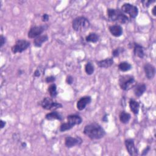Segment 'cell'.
<instances>
[{"mask_svg":"<svg viewBox=\"0 0 156 156\" xmlns=\"http://www.w3.org/2000/svg\"><path fill=\"white\" fill-rule=\"evenodd\" d=\"M83 133L91 140H98L104 136L105 132L99 124L93 122L85 126Z\"/></svg>","mask_w":156,"mask_h":156,"instance_id":"6da1fadb","label":"cell"},{"mask_svg":"<svg viewBox=\"0 0 156 156\" xmlns=\"http://www.w3.org/2000/svg\"><path fill=\"white\" fill-rule=\"evenodd\" d=\"M107 16L112 21H118L122 24H126L129 22L128 17L119 9H108Z\"/></svg>","mask_w":156,"mask_h":156,"instance_id":"7a4b0ae2","label":"cell"},{"mask_svg":"<svg viewBox=\"0 0 156 156\" xmlns=\"http://www.w3.org/2000/svg\"><path fill=\"white\" fill-rule=\"evenodd\" d=\"M90 26L88 20L84 16H78L74 18L72 22V27L75 31L83 32L87 30Z\"/></svg>","mask_w":156,"mask_h":156,"instance_id":"3957f363","label":"cell"},{"mask_svg":"<svg viewBox=\"0 0 156 156\" xmlns=\"http://www.w3.org/2000/svg\"><path fill=\"white\" fill-rule=\"evenodd\" d=\"M119 85L120 88L124 90L127 91L133 88L135 85V78L131 75H122L119 78Z\"/></svg>","mask_w":156,"mask_h":156,"instance_id":"277c9868","label":"cell"},{"mask_svg":"<svg viewBox=\"0 0 156 156\" xmlns=\"http://www.w3.org/2000/svg\"><path fill=\"white\" fill-rule=\"evenodd\" d=\"M41 105L44 109L50 110H55L58 108H62V105L60 103L55 102L52 100V99L48 97L44 98L41 101Z\"/></svg>","mask_w":156,"mask_h":156,"instance_id":"5b68a950","label":"cell"},{"mask_svg":"<svg viewBox=\"0 0 156 156\" xmlns=\"http://www.w3.org/2000/svg\"><path fill=\"white\" fill-rule=\"evenodd\" d=\"M30 45L29 41L25 40H18L15 42V44L12 47V51L13 54L21 53L26 50Z\"/></svg>","mask_w":156,"mask_h":156,"instance_id":"8992f818","label":"cell"},{"mask_svg":"<svg viewBox=\"0 0 156 156\" xmlns=\"http://www.w3.org/2000/svg\"><path fill=\"white\" fill-rule=\"evenodd\" d=\"M121 10L124 13L129 15L131 18H135L138 13V9L137 7L130 3L124 4L121 7Z\"/></svg>","mask_w":156,"mask_h":156,"instance_id":"52a82bcc","label":"cell"},{"mask_svg":"<svg viewBox=\"0 0 156 156\" xmlns=\"http://www.w3.org/2000/svg\"><path fill=\"white\" fill-rule=\"evenodd\" d=\"M45 30V26H37L32 27L27 33V36L30 38H35L36 37L41 35V34Z\"/></svg>","mask_w":156,"mask_h":156,"instance_id":"ba28073f","label":"cell"},{"mask_svg":"<svg viewBox=\"0 0 156 156\" xmlns=\"http://www.w3.org/2000/svg\"><path fill=\"white\" fill-rule=\"evenodd\" d=\"M82 142V140L79 137H72L66 136L65 139V144L67 147H73L76 145H80Z\"/></svg>","mask_w":156,"mask_h":156,"instance_id":"9c48e42d","label":"cell"},{"mask_svg":"<svg viewBox=\"0 0 156 156\" xmlns=\"http://www.w3.org/2000/svg\"><path fill=\"white\" fill-rule=\"evenodd\" d=\"M125 146L126 149L130 155H136L138 154V150L136 148L134 141L132 139H127L125 140Z\"/></svg>","mask_w":156,"mask_h":156,"instance_id":"30bf717a","label":"cell"},{"mask_svg":"<svg viewBox=\"0 0 156 156\" xmlns=\"http://www.w3.org/2000/svg\"><path fill=\"white\" fill-rule=\"evenodd\" d=\"M91 101L90 96H85L80 98L77 102L76 107L79 110H83L87 105H88Z\"/></svg>","mask_w":156,"mask_h":156,"instance_id":"8fae6325","label":"cell"},{"mask_svg":"<svg viewBox=\"0 0 156 156\" xmlns=\"http://www.w3.org/2000/svg\"><path fill=\"white\" fill-rule=\"evenodd\" d=\"M144 70L146 76L148 79H152L155 74V68L154 66L150 63H146L144 66Z\"/></svg>","mask_w":156,"mask_h":156,"instance_id":"7c38bea8","label":"cell"},{"mask_svg":"<svg viewBox=\"0 0 156 156\" xmlns=\"http://www.w3.org/2000/svg\"><path fill=\"white\" fill-rule=\"evenodd\" d=\"M108 30L110 34L115 37H120L122 34V28L119 25L116 24L110 26L108 27Z\"/></svg>","mask_w":156,"mask_h":156,"instance_id":"4fadbf2b","label":"cell"},{"mask_svg":"<svg viewBox=\"0 0 156 156\" xmlns=\"http://www.w3.org/2000/svg\"><path fill=\"white\" fill-rule=\"evenodd\" d=\"M146 86L144 83H138L133 87V92L136 96L140 97L145 92Z\"/></svg>","mask_w":156,"mask_h":156,"instance_id":"5bb4252c","label":"cell"},{"mask_svg":"<svg viewBox=\"0 0 156 156\" xmlns=\"http://www.w3.org/2000/svg\"><path fill=\"white\" fill-rule=\"evenodd\" d=\"M67 120H68V122L70 123L71 125H73V126H74L75 125L80 124L82 121L81 117L76 115H71L68 116Z\"/></svg>","mask_w":156,"mask_h":156,"instance_id":"9a60e30c","label":"cell"},{"mask_svg":"<svg viewBox=\"0 0 156 156\" xmlns=\"http://www.w3.org/2000/svg\"><path fill=\"white\" fill-rule=\"evenodd\" d=\"M113 64V60L112 58H107L105 59L98 61L97 65L100 68H107L111 66Z\"/></svg>","mask_w":156,"mask_h":156,"instance_id":"2e32d148","label":"cell"},{"mask_svg":"<svg viewBox=\"0 0 156 156\" xmlns=\"http://www.w3.org/2000/svg\"><path fill=\"white\" fill-rule=\"evenodd\" d=\"M48 40V37L46 35H41L36 37L34 40V44L37 48H40L42 46L43 43L46 42Z\"/></svg>","mask_w":156,"mask_h":156,"instance_id":"e0dca14e","label":"cell"},{"mask_svg":"<svg viewBox=\"0 0 156 156\" xmlns=\"http://www.w3.org/2000/svg\"><path fill=\"white\" fill-rule=\"evenodd\" d=\"M133 52L135 54V55L141 58H143L144 55V49H143V48L137 44V43H135L134 44V46H133Z\"/></svg>","mask_w":156,"mask_h":156,"instance_id":"ac0fdd59","label":"cell"},{"mask_svg":"<svg viewBox=\"0 0 156 156\" xmlns=\"http://www.w3.org/2000/svg\"><path fill=\"white\" fill-rule=\"evenodd\" d=\"M129 107L130 110L133 112V113H134L135 115L138 113L140 105L137 101H135L134 99H130L129 101Z\"/></svg>","mask_w":156,"mask_h":156,"instance_id":"d6986e66","label":"cell"},{"mask_svg":"<svg viewBox=\"0 0 156 156\" xmlns=\"http://www.w3.org/2000/svg\"><path fill=\"white\" fill-rule=\"evenodd\" d=\"M45 118L48 120H53V119L62 120V115L58 112L54 110L51 113L46 114Z\"/></svg>","mask_w":156,"mask_h":156,"instance_id":"ffe728a7","label":"cell"},{"mask_svg":"<svg viewBox=\"0 0 156 156\" xmlns=\"http://www.w3.org/2000/svg\"><path fill=\"white\" fill-rule=\"evenodd\" d=\"M119 120L123 124H127L129 122V120L130 119L131 116L129 113H127L124 111L121 112L119 113Z\"/></svg>","mask_w":156,"mask_h":156,"instance_id":"44dd1931","label":"cell"},{"mask_svg":"<svg viewBox=\"0 0 156 156\" xmlns=\"http://www.w3.org/2000/svg\"><path fill=\"white\" fill-rule=\"evenodd\" d=\"M99 39V36L94 32H91L86 37L85 40L87 42H91V43H96Z\"/></svg>","mask_w":156,"mask_h":156,"instance_id":"7402d4cb","label":"cell"},{"mask_svg":"<svg viewBox=\"0 0 156 156\" xmlns=\"http://www.w3.org/2000/svg\"><path fill=\"white\" fill-rule=\"evenodd\" d=\"M118 68L120 71L126 72L130 70L132 68V66L129 63L127 62H122L118 65Z\"/></svg>","mask_w":156,"mask_h":156,"instance_id":"603a6c76","label":"cell"},{"mask_svg":"<svg viewBox=\"0 0 156 156\" xmlns=\"http://www.w3.org/2000/svg\"><path fill=\"white\" fill-rule=\"evenodd\" d=\"M48 92L49 93L50 96L52 98H55L57 95V87L56 85L54 83L51 84L48 87Z\"/></svg>","mask_w":156,"mask_h":156,"instance_id":"cb8c5ba5","label":"cell"},{"mask_svg":"<svg viewBox=\"0 0 156 156\" xmlns=\"http://www.w3.org/2000/svg\"><path fill=\"white\" fill-rule=\"evenodd\" d=\"M94 66L93 65L92 63H91L90 62H88L86 63L85 66V71L87 74L91 75L94 73Z\"/></svg>","mask_w":156,"mask_h":156,"instance_id":"d4e9b609","label":"cell"},{"mask_svg":"<svg viewBox=\"0 0 156 156\" xmlns=\"http://www.w3.org/2000/svg\"><path fill=\"white\" fill-rule=\"evenodd\" d=\"M74 126L73 125H71L70 123H69L68 122H65L62 124L60 127V132H65L66 130H68L69 129H71V128H73Z\"/></svg>","mask_w":156,"mask_h":156,"instance_id":"484cf974","label":"cell"},{"mask_svg":"<svg viewBox=\"0 0 156 156\" xmlns=\"http://www.w3.org/2000/svg\"><path fill=\"white\" fill-rule=\"evenodd\" d=\"M122 49L123 48H116L115 49H114L112 52V55L113 57H118L119 56V55L120 54V53L122 51Z\"/></svg>","mask_w":156,"mask_h":156,"instance_id":"4316f807","label":"cell"},{"mask_svg":"<svg viewBox=\"0 0 156 156\" xmlns=\"http://www.w3.org/2000/svg\"><path fill=\"white\" fill-rule=\"evenodd\" d=\"M153 2H155V1H142V3L144 7H148Z\"/></svg>","mask_w":156,"mask_h":156,"instance_id":"83f0119b","label":"cell"},{"mask_svg":"<svg viewBox=\"0 0 156 156\" xmlns=\"http://www.w3.org/2000/svg\"><path fill=\"white\" fill-rule=\"evenodd\" d=\"M55 77L53 76H51L47 77L45 79V81L47 83H51V82H54V81H55Z\"/></svg>","mask_w":156,"mask_h":156,"instance_id":"f1b7e54d","label":"cell"},{"mask_svg":"<svg viewBox=\"0 0 156 156\" xmlns=\"http://www.w3.org/2000/svg\"><path fill=\"white\" fill-rule=\"evenodd\" d=\"M66 82L68 84H71L73 82V78L71 76H67L66 79Z\"/></svg>","mask_w":156,"mask_h":156,"instance_id":"f546056e","label":"cell"},{"mask_svg":"<svg viewBox=\"0 0 156 156\" xmlns=\"http://www.w3.org/2000/svg\"><path fill=\"white\" fill-rule=\"evenodd\" d=\"M41 20H42V21H44V22L48 21L49 20V15H48V14H46V13L43 14V15H42V16H41Z\"/></svg>","mask_w":156,"mask_h":156,"instance_id":"4dcf8cb0","label":"cell"},{"mask_svg":"<svg viewBox=\"0 0 156 156\" xmlns=\"http://www.w3.org/2000/svg\"><path fill=\"white\" fill-rule=\"evenodd\" d=\"M5 41H6L5 38L2 35H1V45H0L1 48H2L3 45L5 43Z\"/></svg>","mask_w":156,"mask_h":156,"instance_id":"1f68e13d","label":"cell"},{"mask_svg":"<svg viewBox=\"0 0 156 156\" xmlns=\"http://www.w3.org/2000/svg\"><path fill=\"white\" fill-rule=\"evenodd\" d=\"M150 149V147L149 146H147V147H146L143 151V152H142V155H146L148 152V151H149Z\"/></svg>","mask_w":156,"mask_h":156,"instance_id":"d6a6232c","label":"cell"},{"mask_svg":"<svg viewBox=\"0 0 156 156\" xmlns=\"http://www.w3.org/2000/svg\"><path fill=\"white\" fill-rule=\"evenodd\" d=\"M41 75V72L39 70V69H37L35 72H34V76L35 77H39Z\"/></svg>","mask_w":156,"mask_h":156,"instance_id":"836d02e7","label":"cell"},{"mask_svg":"<svg viewBox=\"0 0 156 156\" xmlns=\"http://www.w3.org/2000/svg\"><path fill=\"white\" fill-rule=\"evenodd\" d=\"M0 123H1V129L4 128V127L5 126V124H6L5 121H3V120H1V121H0Z\"/></svg>","mask_w":156,"mask_h":156,"instance_id":"e575fe53","label":"cell"},{"mask_svg":"<svg viewBox=\"0 0 156 156\" xmlns=\"http://www.w3.org/2000/svg\"><path fill=\"white\" fill-rule=\"evenodd\" d=\"M155 10H156V6L155 5L154 7H153V9H152V15H154V16H155L156 15V13H155Z\"/></svg>","mask_w":156,"mask_h":156,"instance_id":"d590c367","label":"cell"},{"mask_svg":"<svg viewBox=\"0 0 156 156\" xmlns=\"http://www.w3.org/2000/svg\"><path fill=\"white\" fill-rule=\"evenodd\" d=\"M102 121H104V122H107V121H108V119H107V115H105L104 116H103V118H102Z\"/></svg>","mask_w":156,"mask_h":156,"instance_id":"8d00e7d4","label":"cell"},{"mask_svg":"<svg viewBox=\"0 0 156 156\" xmlns=\"http://www.w3.org/2000/svg\"><path fill=\"white\" fill-rule=\"evenodd\" d=\"M22 146H23V147H25L26 146V143H22Z\"/></svg>","mask_w":156,"mask_h":156,"instance_id":"74e56055","label":"cell"}]
</instances>
